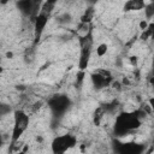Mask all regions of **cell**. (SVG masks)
Masks as SVG:
<instances>
[{
    "label": "cell",
    "instance_id": "cell-1",
    "mask_svg": "<svg viewBox=\"0 0 154 154\" xmlns=\"http://www.w3.org/2000/svg\"><path fill=\"white\" fill-rule=\"evenodd\" d=\"M146 112L142 108L135 111H123L116 116L113 124V134L116 137H123L130 132L137 130L142 125V120L146 117Z\"/></svg>",
    "mask_w": 154,
    "mask_h": 154
},
{
    "label": "cell",
    "instance_id": "cell-2",
    "mask_svg": "<svg viewBox=\"0 0 154 154\" xmlns=\"http://www.w3.org/2000/svg\"><path fill=\"white\" fill-rule=\"evenodd\" d=\"M29 123H30V117L24 109H14L13 111V125H12V131H11V136H10L11 148H13L17 144L19 138L28 130Z\"/></svg>",
    "mask_w": 154,
    "mask_h": 154
},
{
    "label": "cell",
    "instance_id": "cell-3",
    "mask_svg": "<svg viewBox=\"0 0 154 154\" xmlns=\"http://www.w3.org/2000/svg\"><path fill=\"white\" fill-rule=\"evenodd\" d=\"M78 42H79V58H78V64L77 67L81 71H85L87 67L89 66V61L91 58V52H93V28L90 31L84 35V36H78Z\"/></svg>",
    "mask_w": 154,
    "mask_h": 154
},
{
    "label": "cell",
    "instance_id": "cell-4",
    "mask_svg": "<svg viewBox=\"0 0 154 154\" xmlns=\"http://www.w3.org/2000/svg\"><path fill=\"white\" fill-rule=\"evenodd\" d=\"M48 108L51 109V113L55 118L63 117L72 106V100L66 94H54L52 95L47 101Z\"/></svg>",
    "mask_w": 154,
    "mask_h": 154
},
{
    "label": "cell",
    "instance_id": "cell-5",
    "mask_svg": "<svg viewBox=\"0 0 154 154\" xmlns=\"http://www.w3.org/2000/svg\"><path fill=\"white\" fill-rule=\"evenodd\" d=\"M77 146V137L73 134H63L55 136L51 142L52 154H65Z\"/></svg>",
    "mask_w": 154,
    "mask_h": 154
},
{
    "label": "cell",
    "instance_id": "cell-6",
    "mask_svg": "<svg viewBox=\"0 0 154 154\" xmlns=\"http://www.w3.org/2000/svg\"><path fill=\"white\" fill-rule=\"evenodd\" d=\"M89 77H90V82H91L93 87L96 90H102L105 88L111 87L114 81L111 71H108L106 69H99V70L91 72L89 75Z\"/></svg>",
    "mask_w": 154,
    "mask_h": 154
},
{
    "label": "cell",
    "instance_id": "cell-7",
    "mask_svg": "<svg viewBox=\"0 0 154 154\" xmlns=\"http://www.w3.org/2000/svg\"><path fill=\"white\" fill-rule=\"evenodd\" d=\"M114 153L116 154H144L146 146L143 143H137L135 141L122 142V141L116 140Z\"/></svg>",
    "mask_w": 154,
    "mask_h": 154
},
{
    "label": "cell",
    "instance_id": "cell-8",
    "mask_svg": "<svg viewBox=\"0 0 154 154\" xmlns=\"http://www.w3.org/2000/svg\"><path fill=\"white\" fill-rule=\"evenodd\" d=\"M49 18H51V14H48V13H46L43 11H40V13L32 20L34 41H35V43H37L41 40V37H42V35H43V32L46 30V26H47V24L49 22Z\"/></svg>",
    "mask_w": 154,
    "mask_h": 154
},
{
    "label": "cell",
    "instance_id": "cell-9",
    "mask_svg": "<svg viewBox=\"0 0 154 154\" xmlns=\"http://www.w3.org/2000/svg\"><path fill=\"white\" fill-rule=\"evenodd\" d=\"M146 4L144 1L142 0H129L124 4L123 6V10L125 12H134V11H140V10H144L146 7Z\"/></svg>",
    "mask_w": 154,
    "mask_h": 154
},
{
    "label": "cell",
    "instance_id": "cell-10",
    "mask_svg": "<svg viewBox=\"0 0 154 154\" xmlns=\"http://www.w3.org/2000/svg\"><path fill=\"white\" fill-rule=\"evenodd\" d=\"M95 16V10L94 6H89L84 10L83 14L79 17V23H84V24H91V20L94 19Z\"/></svg>",
    "mask_w": 154,
    "mask_h": 154
},
{
    "label": "cell",
    "instance_id": "cell-11",
    "mask_svg": "<svg viewBox=\"0 0 154 154\" xmlns=\"http://www.w3.org/2000/svg\"><path fill=\"white\" fill-rule=\"evenodd\" d=\"M105 116H106V111H105L103 106H97L96 109L93 113V122H94V124L96 126H99L101 124V122H102Z\"/></svg>",
    "mask_w": 154,
    "mask_h": 154
},
{
    "label": "cell",
    "instance_id": "cell-12",
    "mask_svg": "<svg viewBox=\"0 0 154 154\" xmlns=\"http://www.w3.org/2000/svg\"><path fill=\"white\" fill-rule=\"evenodd\" d=\"M144 12V17L148 22H150L152 18H154V1H150V2H147L146 4V7L143 10Z\"/></svg>",
    "mask_w": 154,
    "mask_h": 154
},
{
    "label": "cell",
    "instance_id": "cell-13",
    "mask_svg": "<svg viewBox=\"0 0 154 154\" xmlns=\"http://www.w3.org/2000/svg\"><path fill=\"white\" fill-rule=\"evenodd\" d=\"M107 52H108V45L105 43V42L99 43V45L96 46V48H95V53H96V55H97L99 58L105 57V55L107 54Z\"/></svg>",
    "mask_w": 154,
    "mask_h": 154
},
{
    "label": "cell",
    "instance_id": "cell-14",
    "mask_svg": "<svg viewBox=\"0 0 154 154\" xmlns=\"http://www.w3.org/2000/svg\"><path fill=\"white\" fill-rule=\"evenodd\" d=\"M72 20V16L70 12H64L58 17V22L60 24H69Z\"/></svg>",
    "mask_w": 154,
    "mask_h": 154
},
{
    "label": "cell",
    "instance_id": "cell-15",
    "mask_svg": "<svg viewBox=\"0 0 154 154\" xmlns=\"http://www.w3.org/2000/svg\"><path fill=\"white\" fill-rule=\"evenodd\" d=\"M85 76H87L85 71H81V70H78L77 73H76V85L81 87V85L83 84L84 79H85Z\"/></svg>",
    "mask_w": 154,
    "mask_h": 154
},
{
    "label": "cell",
    "instance_id": "cell-16",
    "mask_svg": "<svg viewBox=\"0 0 154 154\" xmlns=\"http://www.w3.org/2000/svg\"><path fill=\"white\" fill-rule=\"evenodd\" d=\"M11 111H12V109H11L10 105L1 103V106H0V114H1L2 117H5L6 114H10V112H11Z\"/></svg>",
    "mask_w": 154,
    "mask_h": 154
},
{
    "label": "cell",
    "instance_id": "cell-17",
    "mask_svg": "<svg viewBox=\"0 0 154 154\" xmlns=\"http://www.w3.org/2000/svg\"><path fill=\"white\" fill-rule=\"evenodd\" d=\"M148 32H149V37L152 41H154V22H149V25L147 28Z\"/></svg>",
    "mask_w": 154,
    "mask_h": 154
},
{
    "label": "cell",
    "instance_id": "cell-18",
    "mask_svg": "<svg viewBox=\"0 0 154 154\" xmlns=\"http://www.w3.org/2000/svg\"><path fill=\"white\" fill-rule=\"evenodd\" d=\"M148 25H149V22H148L147 19H142V20L138 23V28H140V30H141V31L146 30V29L148 28Z\"/></svg>",
    "mask_w": 154,
    "mask_h": 154
},
{
    "label": "cell",
    "instance_id": "cell-19",
    "mask_svg": "<svg viewBox=\"0 0 154 154\" xmlns=\"http://www.w3.org/2000/svg\"><path fill=\"white\" fill-rule=\"evenodd\" d=\"M147 103L149 105V107H150V111H152V113L154 114V96L149 97V99H148V102H147Z\"/></svg>",
    "mask_w": 154,
    "mask_h": 154
},
{
    "label": "cell",
    "instance_id": "cell-20",
    "mask_svg": "<svg viewBox=\"0 0 154 154\" xmlns=\"http://www.w3.org/2000/svg\"><path fill=\"white\" fill-rule=\"evenodd\" d=\"M149 77H154V55L152 58V65H150V73Z\"/></svg>",
    "mask_w": 154,
    "mask_h": 154
},
{
    "label": "cell",
    "instance_id": "cell-21",
    "mask_svg": "<svg viewBox=\"0 0 154 154\" xmlns=\"http://www.w3.org/2000/svg\"><path fill=\"white\" fill-rule=\"evenodd\" d=\"M130 63H131L132 66H136V65H137V57H136V55L130 57Z\"/></svg>",
    "mask_w": 154,
    "mask_h": 154
},
{
    "label": "cell",
    "instance_id": "cell-22",
    "mask_svg": "<svg viewBox=\"0 0 154 154\" xmlns=\"http://www.w3.org/2000/svg\"><path fill=\"white\" fill-rule=\"evenodd\" d=\"M148 82H149V84H150V87L154 89V77H149V79H148Z\"/></svg>",
    "mask_w": 154,
    "mask_h": 154
},
{
    "label": "cell",
    "instance_id": "cell-23",
    "mask_svg": "<svg viewBox=\"0 0 154 154\" xmlns=\"http://www.w3.org/2000/svg\"><path fill=\"white\" fill-rule=\"evenodd\" d=\"M25 153H26V147H24V148H23L22 150H19V152H17L16 154H25Z\"/></svg>",
    "mask_w": 154,
    "mask_h": 154
},
{
    "label": "cell",
    "instance_id": "cell-24",
    "mask_svg": "<svg viewBox=\"0 0 154 154\" xmlns=\"http://www.w3.org/2000/svg\"><path fill=\"white\" fill-rule=\"evenodd\" d=\"M6 57H7L8 59H11V58L13 57V54H12V52H7V53H6Z\"/></svg>",
    "mask_w": 154,
    "mask_h": 154
}]
</instances>
